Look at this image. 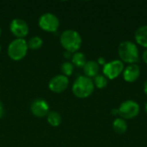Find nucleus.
<instances>
[{"instance_id": "f257e3e1", "label": "nucleus", "mask_w": 147, "mask_h": 147, "mask_svg": "<svg viewBox=\"0 0 147 147\" xmlns=\"http://www.w3.org/2000/svg\"><path fill=\"white\" fill-rule=\"evenodd\" d=\"M118 55L121 61L127 63L128 65L136 64L140 59L139 49L136 44L131 40H124L119 45Z\"/></svg>"}, {"instance_id": "f03ea898", "label": "nucleus", "mask_w": 147, "mask_h": 147, "mask_svg": "<svg viewBox=\"0 0 147 147\" xmlns=\"http://www.w3.org/2000/svg\"><path fill=\"white\" fill-rule=\"evenodd\" d=\"M60 44L70 53H77V51L82 46V37L78 32L67 29L65 30L60 35Z\"/></svg>"}, {"instance_id": "7ed1b4c3", "label": "nucleus", "mask_w": 147, "mask_h": 147, "mask_svg": "<svg viewBox=\"0 0 147 147\" xmlns=\"http://www.w3.org/2000/svg\"><path fill=\"white\" fill-rule=\"evenodd\" d=\"M94 88L91 78L86 76H79L72 84V92L78 98H87L93 93Z\"/></svg>"}, {"instance_id": "20e7f679", "label": "nucleus", "mask_w": 147, "mask_h": 147, "mask_svg": "<svg viewBox=\"0 0 147 147\" xmlns=\"http://www.w3.org/2000/svg\"><path fill=\"white\" fill-rule=\"evenodd\" d=\"M28 48V43L24 39H16L9 45L8 55L13 60H21L26 56Z\"/></svg>"}, {"instance_id": "39448f33", "label": "nucleus", "mask_w": 147, "mask_h": 147, "mask_svg": "<svg viewBox=\"0 0 147 147\" xmlns=\"http://www.w3.org/2000/svg\"><path fill=\"white\" fill-rule=\"evenodd\" d=\"M119 115L124 120H131L138 116L140 114V105L133 100L123 102L119 107Z\"/></svg>"}, {"instance_id": "423d86ee", "label": "nucleus", "mask_w": 147, "mask_h": 147, "mask_svg": "<svg viewBox=\"0 0 147 147\" xmlns=\"http://www.w3.org/2000/svg\"><path fill=\"white\" fill-rule=\"evenodd\" d=\"M124 64L120 59L112 60L110 62L106 63L103 66L102 71L103 75L109 79H115L118 78L124 70Z\"/></svg>"}, {"instance_id": "0eeeda50", "label": "nucleus", "mask_w": 147, "mask_h": 147, "mask_svg": "<svg viewBox=\"0 0 147 147\" xmlns=\"http://www.w3.org/2000/svg\"><path fill=\"white\" fill-rule=\"evenodd\" d=\"M39 26L47 32H55L59 26L58 17L52 13H45L39 19Z\"/></svg>"}, {"instance_id": "6e6552de", "label": "nucleus", "mask_w": 147, "mask_h": 147, "mask_svg": "<svg viewBox=\"0 0 147 147\" xmlns=\"http://www.w3.org/2000/svg\"><path fill=\"white\" fill-rule=\"evenodd\" d=\"M9 28L11 33L17 39H23L28 33V26L25 21L16 18L13 19L10 22Z\"/></svg>"}, {"instance_id": "1a4fd4ad", "label": "nucleus", "mask_w": 147, "mask_h": 147, "mask_svg": "<svg viewBox=\"0 0 147 147\" xmlns=\"http://www.w3.org/2000/svg\"><path fill=\"white\" fill-rule=\"evenodd\" d=\"M69 85V79L64 75H57L49 82V89L54 93H61L65 91Z\"/></svg>"}, {"instance_id": "9d476101", "label": "nucleus", "mask_w": 147, "mask_h": 147, "mask_svg": "<svg viewBox=\"0 0 147 147\" xmlns=\"http://www.w3.org/2000/svg\"><path fill=\"white\" fill-rule=\"evenodd\" d=\"M31 112L38 118L45 117L49 113V106L46 101L42 99H37L34 100L31 104Z\"/></svg>"}, {"instance_id": "9b49d317", "label": "nucleus", "mask_w": 147, "mask_h": 147, "mask_svg": "<svg viewBox=\"0 0 147 147\" xmlns=\"http://www.w3.org/2000/svg\"><path fill=\"white\" fill-rule=\"evenodd\" d=\"M140 76V68L137 64L128 65L123 70V78L127 83L135 82Z\"/></svg>"}, {"instance_id": "f8f14e48", "label": "nucleus", "mask_w": 147, "mask_h": 147, "mask_svg": "<svg viewBox=\"0 0 147 147\" xmlns=\"http://www.w3.org/2000/svg\"><path fill=\"white\" fill-rule=\"evenodd\" d=\"M83 68H84V72L87 78H91L98 75L99 65L97 64L96 61H93V60L87 61Z\"/></svg>"}, {"instance_id": "ddd939ff", "label": "nucleus", "mask_w": 147, "mask_h": 147, "mask_svg": "<svg viewBox=\"0 0 147 147\" xmlns=\"http://www.w3.org/2000/svg\"><path fill=\"white\" fill-rule=\"evenodd\" d=\"M134 38L136 42L143 47L147 49V25L138 28L135 32Z\"/></svg>"}, {"instance_id": "4468645a", "label": "nucleus", "mask_w": 147, "mask_h": 147, "mask_svg": "<svg viewBox=\"0 0 147 147\" xmlns=\"http://www.w3.org/2000/svg\"><path fill=\"white\" fill-rule=\"evenodd\" d=\"M113 129L116 134H125L127 130V124L126 120L122 118H116L113 122Z\"/></svg>"}, {"instance_id": "2eb2a0df", "label": "nucleus", "mask_w": 147, "mask_h": 147, "mask_svg": "<svg viewBox=\"0 0 147 147\" xmlns=\"http://www.w3.org/2000/svg\"><path fill=\"white\" fill-rule=\"evenodd\" d=\"M86 62H87V60H86V56L84 55V53L77 52L72 54L71 63L74 66L78 67V68L84 67V65L86 64Z\"/></svg>"}, {"instance_id": "dca6fc26", "label": "nucleus", "mask_w": 147, "mask_h": 147, "mask_svg": "<svg viewBox=\"0 0 147 147\" xmlns=\"http://www.w3.org/2000/svg\"><path fill=\"white\" fill-rule=\"evenodd\" d=\"M47 120L52 127H59L61 123V115L56 111H49L47 115Z\"/></svg>"}, {"instance_id": "f3484780", "label": "nucleus", "mask_w": 147, "mask_h": 147, "mask_svg": "<svg viewBox=\"0 0 147 147\" xmlns=\"http://www.w3.org/2000/svg\"><path fill=\"white\" fill-rule=\"evenodd\" d=\"M94 86H96L98 89H103L108 85V78L104 75L98 74L94 78L93 81Z\"/></svg>"}, {"instance_id": "a211bd4d", "label": "nucleus", "mask_w": 147, "mask_h": 147, "mask_svg": "<svg viewBox=\"0 0 147 147\" xmlns=\"http://www.w3.org/2000/svg\"><path fill=\"white\" fill-rule=\"evenodd\" d=\"M43 44V40L39 36H34L32 37L28 42V47L32 49V50H37L40 48V47Z\"/></svg>"}, {"instance_id": "6ab92c4d", "label": "nucleus", "mask_w": 147, "mask_h": 147, "mask_svg": "<svg viewBox=\"0 0 147 147\" xmlns=\"http://www.w3.org/2000/svg\"><path fill=\"white\" fill-rule=\"evenodd\" d=\"M74 71V65H72L71 62H65L61 65V71L64 76L65 77H70Z\"/></svg>"}, {"instance_id": "aec40b11", "label": "nucleus", "mask_w": 147, "mask_h": 147, "mask_svg": "<svg viewBox=\"0 0 147 147\" xmlns=\"http://www.w3.org/2000/svg\"><path fill=\"white\" fill-rule=\"evenodd\" d=\"M96 62H97V64H98L99 65H103V66H104V65H106V63H107V62H106V59H105L103 57H100V58H98Z\"/></svg>"}, {"instance_id": "412c9836", "label": "nucleus", "mask_w": 147, "mask_h": 147, "mask_svg": "<svg viewBox=\"0 0 147 147\" xmlns=\"http://www.w3.org/2000/svg\"><path fill=\"white\" fill-rule=\"evenodd\" d=\"M142 59L146 64H147V49H146L142 53Z\"/></svg>"}, {"instance_id": "4be33fe9", "label": "nucleus", "mask_w": 147, "mask_h": 147, "mask_svg": "<svg viewBox=\"0 0 147 147\" xmlns=\"http://www.w3.org/2000/svg\"><path fill=\"white\" fill-rule=\"evenodd\" d=\"M3 115H4V108L2 102H0V119L3 116Z\"/></svg>"}, {"instance_id": "5701e85b", "label": "nucleus", "mask_w": 147, "mask_h": 147, "mask_svg": "<svg viewBox=\"0 0 147 147\" xmlns=\"http://www.w3.org/2000/svg\"><path fill=\"white\" fill-rule=\"evenodd\" d=\"M64 57H65V59H71V58L72 57V54H71V53H70V52H68V51H65V53H64Z\"/></svg>"}, {"instance_id": "b1692460", "label": "nucleus", "mask_w": 147, "mask_h": 147, "mask_svg": "<svg viewBox=\"0 0 147 147\" xmlns=\"http://www.w3.org/2000/svg\"><path fill=\"white\" fill-rule=\"evenodd\" d=\"M111 114L113 115H119V109H113L111 110Z\"/></svg>"}, {"instance_id": "393cba45", "label": "nucleus", "mask_w": 147, "mask_h": 147, "mask_svg": "<svg viewBox=\"0 0 147 147\" xmlns=\"http://www.w3.org/2000/svg\"><path fill=\"white\" fill-rule=\"evenodd\" d=\"M144 92H145V94L147 96V79L145 81V83H144Z\"/></svg>"}, {"instance_id": "a878e982", "label": "nucleus", "mask_w": 147, "mask_h": 147, "mask_svg": "<svg viewBox=\"0 0 147 147\" xmlns=\"http://www.w3.org/2000/svg\"><path fill=\"white\" fill-rule=\"evenodd\" d=\"M145 111H146V113L147 115V102L146 103V105H145Z\"/></svg>"}, {"instance_id": "bb28decb", "label": "nucleus", "mask_w": 147, "mask_h": 147, "mask_svg": "<svg viewBox=\"0 0 147 147\" xmlns=\"http://www.w3.org/2000/svg\"><path fill=\"white\" fill-rule=\"evenodd\" d=\"M0 35H1V28H0Z\"/></svg>"}, {"instance_id": "cd10ccee", "label": "nucleus", "mask_w": 147, "mask_h": 147, "mask_svg": "<svg viewBox=\"0 0 147 147\" xmlns=\"http://www.w3.org/2000/svg\"><path fill=\"white\" fill-rule=\"evenodd\" d=\"M0 52H1V46H0Z\"/></svg>"}]
</instances>
